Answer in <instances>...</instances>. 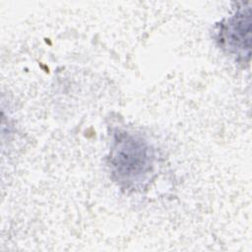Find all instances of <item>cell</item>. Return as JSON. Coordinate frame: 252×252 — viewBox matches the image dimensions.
<instances>
[{
    "label": "cell",
    "instance_id": "2",
    "mask_svg": "<svg viewBox=\"0 0 252 252\" xmlns=\"http://www.w3.org/2000/svg\"><path fill=\"white\" fill-rule=\"evenodd\" d=\"M250 16L249 7L238 9L216 29V40L220 47L239 63H248L250 59Z\"/></svg>",
    "mask_w": 252,
    "mask_h": 252
},
{
    "label": "cell",
    "instance_id": "1",
    "mask_svg": "<svg viewBox=\"0 0 252 252\" xmlns=\"http://www.w3.org/2000/svg\"><path fill=\"white\" fill-rule=\"evenodd\" d=\"M111 176L125 189H140L154 173L156 153L144 137L125 130L113 134L107 157Z\"/></svg>",
    "mask_w": 252,
    "mask_h": 252
}]
</instances>
